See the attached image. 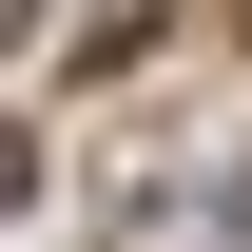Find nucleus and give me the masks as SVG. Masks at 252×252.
<instances>
[{"label": "nucleus", "instance_id": "obj_1", "mask_svg": "<svg viewBox=\"0 0 252 252\" xmlns=\"http://www.w3.org/2000/svg\"><path fill=\"white\" fill-rule=\"evenodd\" d=\"M233 20H252V0H233Z\"/></svg>", "mask_w": 252, "mask_h": 252}]
</instances>
